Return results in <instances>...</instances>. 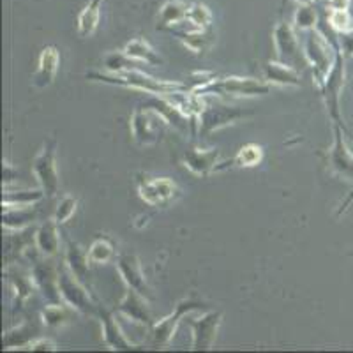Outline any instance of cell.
Wrapping results in <instances>:
<instances>
[{
	"mask_svg": "<svg viewBox=\"0 0 353 353\" xmlns=\"http://www.w3.org/2000/svg\"><path fill=\"white\" fill-rule=\"evenodd\" d=\"M88 77L97 78V80L101 81H108V83L125 85V87L138 88V90H143V92H154V94H175L184 88V85L175 83V81H163V80H156V78L152 77H147V74L140 72L138 69H128V71L115 72V74H112V77L94 74V72H90Z\"/></svg>",
	"mask_w": 353,
	"mask_h": 353,
	"instance_id": "obj_1",
	"label": "cell"
},
{
	"mask_svg": "<svg viewBox=\"0 0 353 353\" xmlns=\"http://www.w3.org/2000/svg\"><path fill=\"white\" fill-rule=\"evenodd\" d=\"M165 117L161 115L156 108L138 110L131 119L132 137L140 145H152L157 141L161 134Z\"/></svg>",
	"mask_w": 353,
	"mask_h": 353,
	"instance_id": "obj_2",
	"label": "cell"
},
{
	"mask_svg": "<svg viewBox=\"0 0 353 353\" xmlns=\"http://www.w3.org/2000/svg\"><path fill=\"white\" fill-rule=\"evenodd\" d=\"M32 172L39 182L41 189L48 196H53L59 189V172H57V159H55V145L48 143L41 150L34 159Z\"/></svg>",
	"mask_w": 353,
	"mask_h": 353,
	"instance_id": "obj_3",
	"label": "cell"
},
{
	"mask_svg": "<svg viewBox=\"0 0 353 353\" xmlns=\"http://www.w3.org/2000/svg\"><path fill=\"white\" fill-rule=\"evenodd\" d=\"M138 194L141 200L149 205L163 207V205L172 203L179 194V188L172 179L166 176H156V179H145L138 185Z\"/></svg>",
	"mask_w": 353,
	"mask_h": 353,
	"instance_id": "obj_4",
	"label": "cell"
},
{
	"mask_svg": "<svg viewBox=\"0 0 353 353\" xmlns=\"http://www.w3.org/2000/svg\"><path fill=\"white\" fill-rule=\"evenodd\" d=\"M59 292H61L62 299L74 309H80L83 313H94L96 311V305H94L90 295L87 293L85 286L81 285L80 279L72 272L59 274Z\"/></svg>",
	"mask_w": 353,
	"mask_h": 353,
	"instance_id": "obj_5",
	"label": "cell"
},
{
	"mask_svg": "<svg viewBox=\"0 0 353 353\" xmlns=\"http://www.w3.org/2000/svg\"><path fill=\"white\" fill-rule=\"evenodd\" d=\"M207 90L216 94H228V96H260L269 92V85L261 83L251 78H225L216 83L209 85Z\"/></svg>",
	"mask_w": 353,
	"mask_h": 353,
	"instance_id": "obj_6",
	"label": "cell"
},
{
	"mask_svg": "<svg viewBox=\"0 0 353 353\" xmlns=\"http://www.w3.org/2000/svg\"><path fill=\"white\" fill-rule=\"evenodd\" d=\"M305 55H307L309 64L313 65L318 81H321V85H323L329 78L330 71H332V53H330L329 44L320 36H313L307 41Z\"/></svg>",
	"mask_w": 353,
	"mask_h": 353,
	"instance_id": "obj_7",
	"label": "cell"
},
{
	"mask_svg": "<svg viewBox=\"0 0 353 353\" xmlns=\"http://www.w3.org/2000/svg\"><path fill=\"white\" fill-rule=\"evenodd\" d=\"M221 313H207L203 316L198 318L196 321H193L194 329V350H209L214 345V339H216L217 329L221 325Z\"/></svg>",
	"mask_w": 353,
	"mask_h": 353,
	"instance_id": "obj_8",
	"label": "cell"
},
{
	"mask_svg": "<svg viewBox=\"0 0 353 353\" xmlns=\"http://www.w3.org/2000/svg\"><path fill=\"white\" fill-rule=\"evenodd\" d=\"M198 307H200V305L194 304V302H189V301L181 302V304L176 305L175 313H173L172 316L165 318V320L154 325L152 329L154 343H156V345H166V343L173 337V334H175L176 325L181 323V318L184 316V314H188L189 311H193V309H198Z\"/></svg>",
	"mask_w": 353,
	"mask_h": 353,
	"instance_id": "obj_9",
	"label": "cell"
},
{
	"mask_svg": "<svg viewBox=\"0 0 353 353\" xmlns=\"http://www.w3.org/2000/svg\"><path fill=\"white\" fill-rule=\"evenodd\" d=\"M117 265H119V270H121L122 277H124V281L129 285V288L137 290L138 293H141L145 297H150V288L147 285V281H145L140 261H138V258L134 254H122Z\"/></svg>",
	"mask_w": 353,
	"mask_h": 353,
	"instance_id": "obj_10",
	"label": "cell"
},
{
	"mask_svg": "<svg viewBox=\"0 0 353 353\" xmlns=\"http://www.w3.org/2000/svg\"><path fill=\"white\" fill-rule=\"evenodd\" d=\"M59 64H61L59 50H57L55 46H46V48L41 52L39 65H37V71L36 74H34V83L39 88L52 85L57 77V71H59Z\"/></svg>",
	"mask_w": 353,
	"mask_h": 353,
	"instance_id": "obj_11",
	"label": "cell"
},
{
	"mask_svg": "<svg viewBox=\"0 0 353 353\" xmlns=\"http://www.w3.org/2000/svg\"><path fill=\"white\" fill-rule=\"evenodd\" d=\"M145 295L138 293L137 290L129 288L128 295L124 297V301L121 302L119 309L124 316H128L132 321H141V323H150L152 321V314H150V309L145 302Z\"/></svg>",
	"mask_w": 353,
	"mask_h": 353,
	"instance_id": "obj_12",
	"label": "cell"
},
{
	"mask_svg": "<svg viewBox=\"0 0 353 353\" xmlns=\"http://www.w3.org/2000/svg\"><path fill=\"white\" fill-rule=\"evenodd\" d=\"M274 43H276V48L279 52V59L285 64H292L295 59H297L299 44L297 37L293 34V28L290 25L279 23L274 30Z\"/></svg>",
	"mask_w": 353,
	"mask_h": 353,
	"instance_id": "obj_13",
	"label": "cell"
},
{
	"mask_svg": "<svg viewBox=\"0 0 353 353\" xmlns=\"http://www.w3.org/2000/svg\"><path fill=\"white\" fill-rule=\"evenodd\" d=\"M219 157V152L216 149L212 150H200L191 149L184 156V165L196 175H207L210 170L216 166V161Z\"/></svg>",
	"mask_w": 353,
	"mask_h": 353,
	"instance_id": "obj_14",
	"label": "cell"
},
{
	"mask_svg": "<svg viewBox=\"0 0 353 353\" xmlns=\"http://www.w3.org/2000/svg\"><path fill=\"white\" fill-rule=\"evenodd\" d=\"M57 221L44 223L36 233V245L43 256H53L59 253V228Z\"/></svg>",
	"mask_w": 353,
	"mask_h": 353,
	"instance_id": "obj_15",
	"label": "cell"
},
{
	"mask_svg": "<svg viewBox=\"0 0 353 353\" xmlns=\"http://www.w3.org/2000/svg\"><path fill=\"white\" fill-rule=\"evenodd\" d=\"M101 321H103V336H105L106 345L112 350H132L134 346L129 343L128 337L122 334L121 327L115 321V318L110 313L101 314Z\"/></svg>",
	"mask_w": 353,
	"mask_h": 353,
	"instance_id": "obj_16",
	"label": "cell"
},
{
	"mask_svg": "<svg viewBox=\"0 0 353 353\" xmlns=\"http://www.w3.org/2000/svg\"><path fill=\"white\" fill-rule=\"evenodd\" d=\"M265 78L277 85H301V77L285 62H269L265 65Z\"/></svg>",
	"mask_w": 353,
	"mask_h": 353,
	"instance_id": "obj_17",
	"label": "cell"
},
{
	"mask_svg": "<svg viewBox=\"0 0 353 353\" xmlns=\"http://www.w3.org/2000/svg\"><path fill=\"white\" fill-rule=\"evenodd\" d=\"M34 279L39 283L44 295L48 299H57V295L61 293L57 292V290H59V274H57V270L53 269L52 265L43 263V261H41L39 265H36V269H34Z\"/></svg>",
	"mask_w": 353,
	"mask_h": 353,
	"instance_id": "obj_18",
	"label": "cell"
},
{
	"mask_svg": "<svg viewBox=\"0 0 353 353\" xmlns=\"http://www.w3.org/2000/svg\"><path fill=\"white\" fill-rule=\"evenodd\" d=\"M101 2H103V0H90L87 8L81 11L80 18H78V32H80V36L87 37L92 36V34L96 32L97 25H99Z\"/></svg>",
	"mask_w": 353,
	"mask_h": 353,
	"instance_id": "obj_19",
	"label": "cell"
},
{
	"mask_svg": "<svg viewBox=\"0 0 353 353\" xmlns=\"http://www.w3.org/2000/svg\"><path fill=\"white\" fill-rule=\"evenodd\" d=\"M332 163L339 170V173L353 179V154L350 152V149L343 141L341 131H337L336 147L332 150Z\"/></svg>",
	"mask_w": 353,
	"mask_h": 353,
	"instance_id": "obj_20",
	"label": "cell"
},
{
	"mask_svg": "<svg viewBox=\"0 0 353 353\" xmlns=\"http://www.w3.org/2000/svg\"><path fill=\"white\" fill-rule=\"evenodd\" d=\"M125 57L132 59V61L140 62H149V64H159V57L156 55V52L152 50L147 41L143 39H132L129 41L128 46L124 50Z\"/></svg>",
	"mask_w": 353,
	"mask_h": 353,
	"instance_id": "obj_21",
	"label": "cell"
},
{
	"mask_svg": "<svg viewBox=\"0 0 353 353\" xmlns=\"http://www.w3.org/2000/svg\"><path fill=\"white\" fill-rule=\"evenodd\" d=\"M237 117V113L226 108L212 110V112L203 110V112H201V124H203L205 131H214V129L223 128V125L233 122Z\"/></svg>",
	"mask_w": 353,
	"mask_h": 353,
	"instance_id": "obj_22",
	"label": "cell"
},
{
	"mask_svg": "<svg viewBox=\"0 0 353 353\" xmlns=\"http://www.w3.org/2000/svg\"><path fill=\"white\" fill-rule=\"evenodd\" d=\"M88 254H85L83 251H81L80 245L77 244H71L69 245V251H68V263H69V269H71V272L74 274V276L80 279V281H83V279H87L88 276Z\"/></svg>",
	"mask_w": 353,
	"mask_h": 353,
	"instance_id": "obj_23",
	"label": "cell"
},
{
	"mask_svg": "<svg viewBox=\"0 0 353 353\" xmlns=\"http://www.w3.org/2000/svg\"><path fill=\"white\" fill-rule=\"evenodd\" d=\"M189 14V9L184 2L172 0L159 12V23L161 25H176Z\"/></svg>",
	"mask_w": 353,
	"mask_h": 353,
	"instance_id": "obj_24",
	"label": "cell"
},
{
	"mask_svg": "<svg viewBox=\"0 0 353 353\" xmlns=\"http://www.w3.org/2000/svg\"><path fill=\"white\" fill-rule=\"evenodd\" d=\"M41 318H43L44 325L55 329V327H62L65 323H69L71 313H69V309L64 307V305H48L41 313Z\"/></svg>",
	"mask_w": 353,
	"mask_h": 353,
	"instance_id": "obj_25",
	"label": "cell"
},
{
	"mask_svg": "<svg viewBox=\"0 0 353 353\" xmlns=\"http://www.w3.org/2000/svg\"><path fill=\"white\" fill-rule=\"evenodd\" d=\"M28 207H14V212H9L8 209H4V226L6 228H23V226L30 225L34 221V212H28Z\"/></svg>",
	"mask_w": 353,
	"mask_h": 353,
	"instance_id": "obj_26",
	"label": "cell"
},
{
	"mask_svg": "<svg viewBox=\"0 0 353 353\" xmlns=\"http://www.w3.org/2000/svg\"><path fill=\"white\" fill-rule=\"evenodd\" d=\"M87 254L92 263H108L113 256V245L106 239H99L90 245Z\"/></svg>",
	"mask_w": 353,
	"mask_h": 353,
	"instance_id": "obj_27",
	"label": "cell"
},
{
	"mask_svg": "<svg viewBox=\"0 0 353 353\" xmlns=\"http://www.w3.org/2000/svg\"><path fill=\"white\" fill-rule=\"evenodd\" d=\"M261 159H263V150H261V147H258L254 143L244 145L237 156V163L241 166H245V168L248 166L260 165Z\"/></svg>",
	"mask_w": 353,
	"mask_h": 353,
	"instance_id": "obj_28",
	"label": "cell"
},
{
	"mask_svg": "<svg viewBox=\"0 0 353 353\" xmlns=\"http://www.w3.org/2000/svg\"><path fill=\"white\" fill-rule=\"evenodd\" d=\"M78 200L74 196H64L55 209V221L57 223H68L72 217V214L77 212Z\"/></svg>",
	"mask_w": 353,
	"mask_h": 353,
	"instance_id": "obj_29",
	"label": "cell"
},
{
	"mask_svg": "<svg viewBox=\"0 0 353 353\" xmlns=\"http://www.w3.org/2000/svg\"><path fill=\"white\" fill-rule=\"evenodd\" d=\"M188 18L191 20V23H194V27H196V28L207 27V25L210 23L209 9L205 8V6H201V4L193 6V8L189 9Z\"/></svg>",
	"mask_w": 353,
	"mask_h": 353,
	"instance_id": "obj_30",
	"label": "cell"
},
{
	"mask_svg": "<svg viewBox=\"0 0 353 353\" xmlns=\"http://www.w3.org/2000/svg\"><path fill=\"white\" fill-rule=\"evenodd\" d=\"M329 21L336 30H339V32H350V30H352V20H350V14L346 9L345 11L330 12Z\"/></svg>",
	"mask_w": 353,
	"mask_h": 353,
	"instance_id": "obj_31",
	"label": "cell"
},
{
	"mask_svg": "<svg viewBox=\"0 0 353 353\" xmlns=\"http://www.w3.org/2000/svg\"><path fill=\"white\" fill-rule=\"evenodd\" d=\"M295 21H297V27L311 28L316 23V12H314L313 8L304 6V8L299 9L297 14H295Z\"/></svg>",
	"mask_w": 353,
	"mask_h": 353,
	"instance_id": "obj_32",
	"label": "cell"
},
{
	"mask_svg": "<svg viewBox=\"0 0 353 353\" xmlns=\"http://www.w3.org/2000/svg\"><path fill=\"white\" fill-rule=\"evenodd\" d=\"M11 281H12V288L17 290L20 301H25V299L30 295V279H28L25 274L17 272L11 277Z\"/></svg>",
	"mask_w": 353,
	"mask_h": 353,
	"instance_id": "obj_33",
	"label": "cell"
},
{
	"mask_svg": "<svg viewBox=\"0 0 353 353\" xmlns=\"http://www.w3.org/2000/svg\"><path fill=\"white\" fill-rule=\"evenodd\" d=\"M28 350H55L57 346L53 343L46 341V339H39V341H34V343H28Z\"/></svg>",
	"mask_w": 353,
	"mask_h": 353,
	"instance_id": "obj_34",
	"label": "cell"
},
{
	"mask_svg": "<svg viewBox=\"0 0 353 353\" xmlns=\"http://www.w3.org/2000/svg\"><path fill=\"white\" fill-rule=\"evenodd\" d=\"M329 6L332 11H345L348 9L350 0H329Z\"/></svg>",
	"mask_w": 353,
	"mask_h": 353,
	"instance_id": "obj_35",
	"label": "cell"
},
{
	"mask_svg": "<svg viewBox=\"0 0 353 353\" xmlns=\"http://www.w3.org/2000/svg\"><path fill=\"white\" fill-rule=\"evenodd\" d=\"M301 2H309V0H301Z\"/></svg>",
	"mask_w": 353,
	"mask_h": 353,
	"instance_id": "obj_36",
	"label": "cell"
}]
</instances>
